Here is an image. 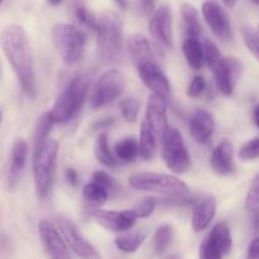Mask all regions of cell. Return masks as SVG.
Segmentation results:
<instances>
[{
  "instance_id": "1",
  "label": "cell",
  "mask_w": 259,
  "mask_h": 259,
  "mask_svg": "<svg viewBox=\"0 0 259 259\" xmlns=\"http://www.w3.org/2000/svg\"><path fill=\"white\" fill-rule=\"evenodd\" d=\"M2 47L8 62L12 66L22 86V90L25 95L34 99L37 96L34 65L24 28L18 24L7 25L2 32Z\"/></svg>"
},
{
  "instance_id": "2",
  "label": "cell",
  "mask_w": 259,
  "mask_h": 259,
  "mask_svg": "<svg viewBox=\"0 0 259 259\" xmlns=\"http://www.w3.org/2000/svg\"><path fill=\"white\" fill-rule=\"evenodd\" d=\"M58 143L55 139H46L34 147L32 161L33 180L37 196L46 200L52 191L58 162Z\"/></svg>"
},
{
  "instance_id": "3",
  "label": "cell",
  "mask_w": 259,
  "mask_h": 259,
  "mask_svg": "<svg viewBox=\"0 0 259 259\" xmlns=\"http://www.w3.org/2000/svg\"><path fill=\"white\" fill-rule=\"evenodd\" d=\"M90 81L86 76H76L68 81L51 108L50 114L55 123H67L72 120L80 110L89 95Z\"/></svg>"
},
{
  "instance_id": "4",
  "label": "cell",
  "mask_w": 259,
  "mask_h": 259,
  "mask_svg": "<svg viewBox=\"0 0 259 259\" xmlns=\"http://www.w3.org/2000/svg\"><path fill=\"white\" fill-rule=\"evenodd\" d=\"M96 33V55L101 62H111L123 47V20L115 12H105L99 17Z\"/></svg>"
},
{
  "instance_id": "5",
  "label": "cell",
  "mask_w": 259,
  "mask_h": 259,
  "mask_svg": "<svg viewBox=\"0 0 259 259\" xmlns=\"http://www.w3.org/2000/svg\"><path fill=\"white\" fill-rule=\"evenodd\" d=\"M205 53L206 63L214 75L218 89L222 94L230 96L242 76L243 63L235 57H224L217 45L210 40L205 43Z\"/></svg>"
},
{
  "instance_id": "6",
  "label": "cell",
  "mask_w": 259,
  "mask_h": 259,
  "mask_svg": "<svg viewBox=\"0 0 259 259\" xmlns=\"http://www.w3.org/2000/svg\"><path fill=\"white\" fill-rule=\"evenodd\" d=\"M52 39L65 65H76L82 58L88 37L81 28L70 23H58L52 29Z\"/></svg>"
},
{
  "instance_id": "7",
  "label": "cell",
  "mask_w": 259,
  "mask_h": 259,
  "mask_svg": "<svg viewBox=\"0 0 259 259\" xmlns=\"http://www.w3.org/2000/svg\"><path fill=\"white\" fill-rule=\"evenodd\" d=\"M128 185L137 191L157 192L172 197H185L190 194L189 185L181 179L158 172H139L132 175Z\"/></svg>"
},
{
  "instance_id": "8",
  "label": "cell",
  "mask_w": 259,
  "mask_h": 259,
  "mask_svg": "<svg viewBox=\"0 0 259 259\" xmlns=\"http://www.w3.org/2000/svg\"><path fill=\"white\" fill-rule=\"evenodd\" d=\"M162 157L174 174L182 175L191 167V156L179 129L169 128L162 136Z\"/></svg>"
},
{
  "instance_id": "9",
  "label": "cell",
  "mask_w": 259,
  "mask_h": 259,
  "mask_svg": "<svg viewBox=\"0 0 259 259\" xmlns=\"http://www.w3.org/2000/svg\"><path fill=\"white\" fill-rule=\"evenodd\" d=\"M125 88V77L119 70L105 71L91 89L90 106L95 110L115 101Z\"/></svg>"
},
{
  "instance_id": "10",
  "label": "cell",
  "mask_w": 259,
  "mask_h": 259,
  "mask_svg": "<svg viewBox=\"0 0 259 259\" xmlns=\"http://www.w3.org/2000/svg\"><path fill=\"white\" fill-rule=\"evenodd\" d=\"M55 223L57 224L58 229L62 233L66 243L68 244L70 249L75 253L77 257L96 259L100 258V254L96 248L86 239L77 228V225L68 218L63 215H57L55 218Z\"/></svg>"
},
{
  "instance_id": "11",
  "label": "cell",
  "mask_w": 259,
  "mask_h": 259,
  "mask_svg": "<svg viewBox=\"0 0 259 259\" xmlns=\"http://www.w3.org/2000/svg\"><path fill=\"white\" fill-rule=\"evenodd\" d=\"M38 234L43 249L48 257L67 259L71 258L70 247L66 243L62 233L58 229L57 224H53L50 219H40L38 223Z\"/></svg>"
},
{
  "instance_id": "12",
  "label": "cell",
  "mask_w": 259,
  "mask_h": 259,
  "mask_svg": "<svg viewBox=\"0 0 259 259\" xmlns=\"http://www.w3.org/2000/svg\"><path fill=\"white\" fill-rule=\"evenodd\" d=\"M136 66L141 80L152 93L162 96L166 100L171 98V83L154 57L141 61L136 63Z\"/></svg>"
},
{
  "instance_id": "13",
  "label": "cell",
  "mask_w": 259,
  "mask_h": 259,
  "mask_svg": "<svg viewBox=\"0 0 259 259\" xmlns=\"http://www.w3.org/2000/svg\"><path fill=\"white\" fill-rule=\"evenodd\" d=\"M233 239L227 223H219L212 228L205 242L200 247V258L220 259L232 249Z\"/></svg>"
},
{
  "instance_id": "14",
  "label": "cell",
  "mask_w": 259,
  "mask_h": 259,
  "mask_svg": "<svg viewBox=\"0 0 259 259\" xmlns=\"http://www.w3.org/2000/svg\"><path fill=\"white\" fill-rule=\"evenodd\" d=\"M148 29L153 39L161 47L171 50L174 47L172 39V14L168 5L158 8L149 19Z\"/></svg>"
},
{
  "instance_id": "15",
  "label": "cell",
  "mask_w": 259,
  "mask_h": 259,
  "mask_svg": "<svg viewBox=\"0 0 259 259\" xmlns=\"http://www.w3.org/2000/svg\"><path fill=\"white\" fill-rule=\"evenodd\" d=\"M91 215L99 225L113 232H126L134 227L138 219V215L133 209L123 211L96 209L91 212Z\"/></svg>"
},
{
  "instance_id": "16",
  "label": "cell",
  "mask_w": 259,
  "mask_h": 259,
  "mask_svg": "<svg viewBox=\"0 0 259 259\" xmlns=\"http://www.w3.org/2000/svg\"><path fill=\"white\" fill-rule=\"evenodd\" d=\"M202 15L211 32L222 40L232 39V24L228 13L214 0L202 4Z\"/></svg>"
},
{
  "instance_id": "17",
  "label": "cell",
  "mask_w": 259,
  "mask_h": 259,
  "mask_svg": "<svg viewBox=\"0 0 259 259\" xmlns=\"http://www.w3.org/2000/svg\"><path fill=\"white\" fill-rule=\"evenodd\" d=\"M146 121L157 136H163L164 132L168 129L166 99L153 93L149 95L147 100Z\"/></svg>"
},
{
  "instance_id": "18",
  "label": "cell",
  "mask_w": 259,
  "mask_h": 259,
  "mask_svg": "<svg viewBox=\"0 0 259 259\" xmlns=\"http://www.w3.org/2000/svg\"><path fill=\"white\" fill-rule=\"evenodd\" d=\"M189 129L195 142L200 144L206 143L215 132L214 116L205 109H199L190 118Z\"/></svg>"
},
{
  "instance_id": "19",
  "label": "cell",
  "mask_w": 259,
  "mask_h": 259,
  "mask_svg": "<svg viewBox=\"0 0 259 259\" xmlns=\"http://www.w3.org/2000/svg\"><path fill=\"white\" fill-rule=\"evenodd\" d=\"M28 143L24 139H17L12 147L10 153V166L8 169V186L10 190L15 189L23 174L28 157Z\"/></svg>"
},
{
  "instance_id": "20",
  "label": "cell",
  "mask_w": 259,
  "mask_h": 259,
  "mask_svg": "<svg viewBox=\"0 0 259 259\" xmlns=\"http://www.w3.org/2000/svg\"><path fill=\"white\" fill-rule=\"evenodd\" d=\"M234 147L229 139H223L217 147L210 158V166L217 174L229 175L234 171Z\"/></svg>"
},
{
  "instance_id": "21",
  "label": "cell",
  "mask_w": 259,
  "mask_h": 259,
  "mask_svg": "<svg viewBox=\"0 0 259 259\" xmlns=\"http://www.w3.org/2000/svg\"><path fill=\"white\" fill-rule=\"evenodd\" d=\"M217 214V200L214 197H205L200 200L192 211L191 225L194 232L201 233L210 225Z\"/></svg>"
},
{
  "instance_id": "22",
  "label": "cell",
  "mask_w": 259,
  "mask_h": 259,
  "mask_svg": "<svg viewBox=\"0 0 259 259\" xmlns=\"http://www.w3.org/2000/svg\"><path fill=\"white\" fill-rule=\"evenodd\" d=\"M182 52L186 58V62L192 70H201L204 62L206 61V53H205V45L200 42L199 38L187 37L182 45Z\"/></svg>"
},
{
  "instance_id": "23",
  "label": "cell",
  "mask_w": 259,
  "mask_h": 259,
  "mask_svg": "<svg viewBox=\"0 0 259 259\" xmlns=\"http://www.w3.org/2000/svg\"><path fill=\"white\" fill-rule=\"evenodd\" d=\"M126 48L134 63L153 57L151 43L142 34H132L126 40Z\"/></svg>"
},
{
  "instance_id": "24",
  "label": "cell",
  "mask_w": 259,
  "mask_h": 259,
  "mask_svg": "<svg viewBox=\"0 0 259 259\" xmlns=\"http://www.w3.org/2000/svg\"><path fill=\"white\" fill-rule=\"evenodd\" d=\"M94 153H95L99 163L103 164V166L108 167V168H114V167L118 166L119 159L116 158L115 153L110 151L108 133H105V132L99 134V137L96 138L95 146H94Z\"/></svg>"
},
{
  "instance_id": "25",
  "label": "cell",
  "mask_w": 259,
  "mask_h": 259,
  "mask_svg": "<svg viewBox=\"0 0 259 259\" xmlns=\"http://www.w3.org/2000/svg\"><path fill=\"white\" fill-rule=\"evenodd\" d=\"M181 18L184 22L185 33L187 37L199 38L201 35V23H200L199 12L196 8L191 4H182L181 5Z\"/></svg>"
},
{
  "instance_id": "26",
  "label": "cell",
  "mask_w": 259,
  "mask_h": 259,
  "mask_svg": "<svg viewBox=\"0 0 259 259\" xmlns=\"http://www.w3.org/2000/svg\"><path fill=\"white\" fill-rule=\"evenodd\" d=\"M157 134L149 128L147 121H143L141 125V132H139V156L144 161H149L153 158L156 153Z\"/></svg>"
},
{
  "instance_id": "27",
  "label": "cell",
  "mask_w": 259,
  "mask_h": 259,
  "mask_svg": "<svg viewBox=\"0 0 259 259\" xmlns=\"http://www.w3.org/2000/svg\"><path fill=\"white\" fill-rule=\"evenodd\" d=\"M147 238V233L142 230L126 232L115 238V245L124 253H136Z\"/></svg>"
},
{
  "instance_id": "28",
  "label": "cell",
  "mask_w": 259,
  "mask_h": 259,
  "mask_svg": "<svg viewBox=\"0 0 259 259\" xmlns=\"http://www.w3.org/2000/svg\"><path fill=\"white\" fill-rule=\"evenodd\" d=\"M114 153L121 162H133L139 156V143L134 138H124L116 142L114 146Z\"/></svg>"
},
{
  "instance_id": "29",
  "label": "cell",
  "mask_w": 259,
  "mask_h": 259,
  "mask_svg": "<svg viewBox=\"0 0 259 259\" xmlns=\"http://www.w3.org/2000/svg\"><path fill=\"white\" fill-rule=\"evenodd\" d=\"M172 239H174V229L171 225L163 224L157 228L153 235V242H152L154 253L162 254L171 245Z\"/></svg>"
},
{
  "instance_id": "30",
  "label": "cell",
  "mask_w": 259,
  "mask_h": 259,
  "mask_svg": "<svg viewBox=\"0 0 259 259\" xmlns=\"http://www.w3.org/2000/svg\"><path fill=\"white\" fill-rule=\"evenodd\" d=\"M73 15H75L78 24L95 32L96 28H98L99 18H96L81 0H75L73 2Z\"/></svg>"
},
{
  "instance_id": "31",
  "label": "cell",
  "mask_w": 259,
  "mask_h": 259,
  "mask_svg": "<svg viewBox=\"0 0 259 259\" xmlns=\"http://www.w3.org/2000/svg\"><path fill=\"white\" fill-rule=\"evenodd\" d=\"M82 195L88 201L93 202V204L104 205L109 199V189L93 181L83 186Z\"/></svg>"
},
{
  "instance_id": "32",
  "label": "cell",
  "mask_w": 259,
  "mask_h": 259,
  "mask_svg": "<svg viewBox=\"0 0 259 259\" xmlns=\"http://www.w3.org/2000/svg\"><path fill=\"white\" fill-rule=\"evenodd\" d=\"M53 124H55V121H53L50 111L39 116L37 124H35L34 134H33V146H38V144L43 143L46 139L50 138L48 136H50Z\"/></svg>"
},
{
  "instance_id": "33",
  "label": "cell",
  "mask_w": 259,
  "mask_h": 259,
  "mask_svg": "<svg viewBox=\"0 0 259 259\" xmlns=\"http://www.w3.org/2000/svg\"><path fill=\"white\" fill-rule=\"evenodd\" d=\"M119 109L126 123H136L141 110V104L137 99L126 98L119 103Z\"/></svg>"
},
{
  "instance_id": "34",
  "label": "cell",
  "mask_w": 259,
  "mask_h": 259,
  "mask_svg": "<svg viewBox=\"0 0 259 259\" xmlns=\"http://www.w3.org/2000/svg\"><path fill=\"white\" fill-rule=\"evenodd\" d=\"M245 207L252 214L259 212V174L255 175L248 190L247 197H245Z\"/></svg>"
},
{
  "instance_id": "35",
  "label": "cell",
  "mask_w": 259,
  "mask_h": 259,
  "mask_svg": "<svg viewBox=\"0 0 259 259\" xmlns=\"http://www.w3.org/2000/svg\"><path fill=\"white\" fill-rule=\"evenodd\" d=\"M239 159L245 162L255 161L259 158V137L248 141L247 143L243 144L242 148L238 152Z\"/></svg>"
},
{
  "instance_id": "36",
  "label": "cell",
  "mask_w": 259,
  "mask_h": 259,
  "mask_svg": "<svg viewBox=\"0 0 259 259\" xmlns=\"http://www.w3.org/2000/svg\"><path fill=\"white\" fill-rule=\"evenodd\" d=\"M242 33L248 51L259 61V34L249 27L243 28Z\"/></svg>"
},
{
  "instance_id": "37",
  "label": "cell",
  "mask_w": 259,
  "mask_h": 259,
  "mask_svg": "<svg viewBox=\"0 0 259 259\" xmlns=\"http://www.w3.org/2000/svg\"><path fill=\"white\" fill-rule=\"evenodd\" d=\"M157 204H158V201H157L156 199H153V197H148V199L138 202V204L133 207V210L136 211V214L138 215V218L144 219V218H148L153 214Z\"/></svg>"
},
{
  "instance_id": "38",
  "label": "cell",
  "mask_w": 259,
  "mask_h": 259,
  "mask_svg": "<svg viewBox=\"0 0 259 259\" xmlns=\"http://www.w3.org/2000/svg\"><path fill=\"white\" fill-rule=\"evenodd\" d=\"M205 91H206V80H205V77L200 75L195 76L191 82H190L189 88H187V95L190 98L197 99L204 95Z\"/></svg>"
},
{
  "instance_id": "39",
  "label": "cell",
  "mask_w": 259,
  "mask_h": 259,
  "mask_svg": "<svg viewBox=\"0 0 259 259\" xmlns=\"http://www.w3.org/2000/svg\"><path fill=\"white\" fill-rule=\"evenodd\" d=\"M93 181L98 182V184L103 185V186H105L106 189L111 190L115 187V182L113 181V179H111L110 176H109L108 174H106L105 171H101V169H99V171H95L93 174Z\"/></svg>"
},
{
  "instance_id": "40",
  "label": "cell",
  "mask_w": 259,
  "mask_h": 259,
  "mask_svg": "<svg viewBox=\"0 0 259 259\" xmlns=\"http://www.w3.org/2000/svg\"><path fill=\"white\" fill-rule=\"evenodd\" d=\"M248 258H259V235L255 237L254 239L250 242L249 247H248Z\"/></svg>"
},
{
  "instance_id": "41",
  "label": "cell",
  "mask_w": 259,
  "mask_h": 259,
  "mask_svg": "<svg viewBox=\"0 0 259 259\" xmlns=\"http://www.w3.org/2000/svg\"><path fill=\"white\" fill-rule=\"evenodd\" d=\"M139 5H141V10L146 17L152 15L154 10V0H139Z\"/></svg>"
},
{
  "instance_id": "42",
  "label": "cell",
  "mask_w": 259,
  "mask_h": 259,
  "mask_svg": "<svg viewBox=\"0 0 259 259\" xmlns=\"http://www.w3.org/2000/svg\"><path fill=\"white\" fill-rule=\"evenodd\" d=\"M65 177H66V181L68 182V185H70V186L76 187L78 185V175L73 168L66 169Z\"/></svg>"
},
{
  "instance_id": "43",
  "label": "cell",
  "mask_w": 259,
  "mask_h": 259,
  "mask_svg": "<svg viewBox=\"0 0 259 259\" xmlns=\"http://www.w3.org/2000/svg\"><path fill=\"white\" fill-rule=\"evenodd\" d=\"M253 228H254V233L259 235V212H255L254 219H253Z\"/></svg>"
},
{
  "instance_id": "44",
  "label": "cell",
  "mask_w": 259,
  "mask_h": 259,
  "mask_svg": "<svg viewBox=\"0 0 259 259\" xmlns=\"http://www.w3.org/2000/svg\"><path fill=\"white\" fill-rule=\"evenodd\" d=\"M253 119H254L255 125L259 128V104L254 108V111H253Z\"/></svg>"
},
{
  "instance_id": "45",
  "label": "cell",
  "mask_w": 259,
  "mask_h": 259,
  "mask_svg": "<svg viewBox=\"0 0 259 259\" xmlns=\"http://www.w3.org/2000/svg\"><path fill=\"white\" fill-rule=\"evenodd\" d=\"M114 2H115L116 5H118L119 8H121V9H126V7H128V0H114Z\"/></svg>"
},
{
  "instance_id": "46",
  "label": "cell",
  "mask_w": 259,
  "mask_h": 259,
  "mask_svg": "<svg viewBox=\"0 0 259 259\" xmlns=\"http://www.w3.org/2000/svg\"><path fill=\"white\" fill-rule=\"evenodd\" d=\"M237 2H238V0H223V3H224V4L227 5V7H229V8L235 7Z\"/></svg>"
},
{
  "instance_id": "47",
  "label": "cell",
  "mask_w": 259,
  "mask_h": 259,
  "mask_svg": "<svg viewBox=\"0 0 259 259\" xmlns=\"http://www.w3.org/2000/svg\"><path fill=\"white\" fill-rule=\"evenodd\" d=\"M47 2L48 4H51L52 7H57V5H60L63 0H47Z\"/></svg>"
},
{
  "instance_id": "48",
  "label": "cell",
  "mask_w": 259,
  "mask_h": 259,
  "mask_svg": "<svg viewBox=\"0 0 259 259\" xmlns=\"http://www.w3.org/2000/svg\"><path fill=\"white\" fill-rule=\"evenodd\" d=\"M250 2H252L253 4H255V5H259V0H250Z\"/></svg>"
},
{
  "instance_id": "49",
  "label": "cell",
  "mask_w": 259,
  "mask_h": 259,
  "mask_svg": "<svg viewBox=\"0 0 259 259\" xmlns=\"http://www.w3.org/2000/svg\"><path fill=\"white\" fill-rule=\"evenodd\" d=\"M258 32H259V24H258Z\"/></svg>"
}]
</instances>
